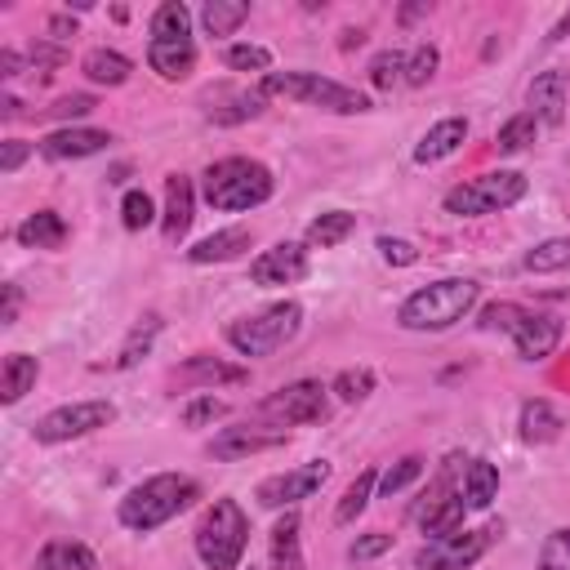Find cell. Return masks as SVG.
<instances>
[{"label":"cell","mask_w":570,"mask_h":570,"mask_svg":"<svg viewBox=\"0 0 570 570\" xmlns=\"http://www.w3.org/2000/svg\"><path fill=\"white\" fill-rule=\"evenodd\" d=\"M196 499H200V481L196 476H187V472H156V476H147V481L125 490L116 517H120L125 530L151 534L165 521H174L178 512H187Z\"/></svg>","instance_id":"obj_1"},{"label":"cell","mask_w":570,"mask_h":570,"mask_svg":"<svg viewBox=\"0 0 570 570\" xmlns=\"http://www.w3.org/2000/svg\"><path fill=\"white\" fill-rule=\"evenodd\" d=\"M476 298H481V285H476L472 276H441V281H432V285H419V289L401 303L396 321H401L405 330L436 334V330L459 325V321L476 307Z\"/></svg>","instance_id":"obj_2"},{"label":"cell","mask_w":570,"mask_h":570,"mask_svg":"<svg viewBox=\"0 0 570 570\" xmlns=\"http://www.w3.org/2000/svg\"><path fill=\"white\" fill-rule=\"evenodd\" d=\"M272 169L254 156H227V160H214L200 178V191L214 209L223 214H240V209H258L263 200H272Z\"/></svg>","instance_id":"obj_3"},{"label":"cell","mask_w":570,"mask_h":570,"mask_svg":"<svg viewBox=\"0 0 570 570\" xmlns=\"http://www.w3.org/2000/svg\"><path fill=\"white\" fill-rule=\"evenodd\" d=\"M196 557L205 561V570H236L249 543V517L240 512L236 499H214L200 521H196Z\"/></svg>","instance_id":"obj_4"},{"label":"cell","mask_w":570,"mask_h":570,"mask_svg":"<svg viewBox=\"0 0 570 570\" xmlns=\"http://www.w3.org/2000/svg\"><path fill=\"white\" fill-rule=\"evenodd\" d=\"M258 89L267 98H294V102H307V107H321V111H334V116H361L370 111V98L352 85H338L321 71H267L258 80Z\"/></svg>","instance_id":"obj_5"},{"label":"cell","mask_w":570,"mask_h":570,"mask_svg":"<svg viewBox=\"0 0 570 570\" xmlns=\"http://www.w3.org/2000/svg\"><path fill=\"white\" fill-rule=\"evenodd\" d=\"M298 330H303V307L294 298H281V303H267V307H258L249 316H236L227 325V343L240 356H272L285 343H294Z\"/></svg>","instance_id":"obj_6"},{"label":"cell","mask_w":570,"mask_h":570,"mask_svg":"<svg viewBox=\"0 0 570 570\" xmlns=\"http://www.w3.org/2000/svg\"><path fill=\"white\" fill-rule=\"evenodd\" d=\"M481 325L503 330L521 361H543L561 343V321L552 312H534V307H521V303H490L481 312Z\"/></svg>","instance_id":"obj_7"},{"label":"cell","mask_w":570,"mask_h":570,"mask_svg":"<svg viewBox=\"0 0 570 570\" xmlns=\"http://www.w3.org/2000/svg\"><path fill=\"white\" fill-rule=\"evenodd\" d=\"M525 174L521 169H490V174H476L459 187L445 191V214L454 218H485V214H499V209H512L521 196H525Z\"/></svg>","instance_id":"obj_8"},{"label":"cell","mask_w":570,"mask_h":570,"mask_svg":"<svg viewBox=\"0 0 570 570\" xmlns=\"http://www.w3.org/2000/svg\"><path fill=\"white\" fill-rule=\"evenodd\" d=\"M454 472H459V454H450V459L441 463V472L428 481V490H423L419 503L410 508V521H414L428 539H441V534L463 530L468 503H463V481H459Z\"/></svg>","instance_id":"obj_9"},{"label":"cell","mask_w":570,"mask_h":570,"mask_svg":"<svg viewBox=\"0 0 570 570\" xmlns=\"http://www.w3.org/2000/svg\"><path fill=\"white\" fill-rule=\"evenodd\" d=\"M116 419V405L111 401H71V405H58L49 414H40L31 423V436L40 445H62V441H76V436H89L98 428H107Z\"/></svg>","instance_id":"obj_10"},{"label":"cell","mask_w":570,"mask_h":570,"mask_svg":"<svg viewBox=\"0 0 570 570\" xmlns=\"http://www.w3.org/2000/svg\"><path fill=\"white\" fill-rule=\"evenodd\" d=\"M263 419L281 423V428H294V423H321L330 414V387L321 379H294L285 387H276L272 396H263L258 405Z\"/></svg>","instance_id":"obj_11"},{"label":"cell","mask_w":570,"mask_h":570,"mask_svg":"<svg viewBox=\"0 0 570 570\" xmlns=\"http://www.w3.org/2000/svg\"><path fill=\"white\" fill-rule=\"evenodd\" d=\"M494 534H499V525H485V530H454V534L428 539V543L414 552V570H468L472 561L485 557V548H490Z\"/></svg>","instance_id":"obj_12"},{"label":"cell","mask_w":570,"mask_h":570,"mask_svg":"<svg viewBox=\"0 0 570 570\" xmlns=\"http://www.w3.org/2000/svg\"><path fill=\"white\" fill-rule=\"evenodd\" d=\"M325 481H330V463H325V459H307V463H298V468H289V472L263 476L258 490H254V499H258L263 508H294V503L312 499Z\"/></svg>","instance_id":"obj_13"},{"label":"cell","mask_w":570,"mask_h":570,"mask_svg":"<svg viewBox=\"0 0 570 570\" xmlns=\"http://www.w3.org/2000/svg\"><path fill=\"white\" fill-rule=\"evenodd\" d=\"M285 436L289 432L281 423H236V428H223L209 441V454L223 459V463H236V459H249V454H263V450L285 445Z\"/></svg>","instance_id":"obj_14"},{"label":"cell","mask_w":570,"mask_h":570,"mask_svg":"<svg viewBox=\"0 0 570 570\" xmlns=\"http://www.w3.org/2000/svg\"><path fill=\"white\" fill-rule=\"evenodd\" d=\"M303 276H307V245H298V240H281L249 263L254 285H294Z\"/></svg>","instance_id":"obj_15"},{"label":"cell","mask_w":570,"mask_h":570,"mask_svg":"<svg viewBox=\"0 0 570 570\" xmlns=\"http://www.w3.org/2000/svg\"><path fill=\"white\" fill-rule=\"evenodd\" d=\"M111 134L107 129H89V125H67V129H53L40 138V156L45 160H85V156H98L107 151Z\"/></svg>","instance_id":"obj_16"},{"label":"cell","mask_w":570,"mask_h":570,"mask_svg":"<svg viewBox=\"0 0 570 570\" xmlns=\"http://www.w3.org/2000/svg\"><path fill=\"white\" fill-rule=\"evenodd\" d=\"M570 107V80L566 71H539L530 80V116L543 125H561Z\"/></svg>","instance_id":"obj_17"},{"label":"cell","mask_w":570,"mask_h":570,"mask_svg":"<svg viewBox=\"0 0 570 570\" xmlns=\"http://www.w3.org/2000/svg\"><path fill=\"white\" fill-rule=\"evenodd\" d=\"M191 205H196V187L187 174H169L165 178V218H160V232L165 240H183L187 227H191Z\"/></svg>","instance_id":"obj_18"},{"label":"cell","mask_w":570,"mask_h":570,"mask_svg":"<svg viewBox=\"0 0 570 570\" xmlns=\"http://www.w3.org/2000/svg\"><path fill=\"white\" fill-rule=\"evenodd\" d=\"M463 138H468V120H463V116H445V120H436V125L419 138V147H414V165H436V160L454 156V151L463 147Z\"/></svg>","instance_id":"obj_19"},{"label":"cell","mask_w":570,"mask_h":570,"mask_svg":"<svg viewBox=\"0 0 570 570\" xmlns=\"http://www.w3.org/2000/svg\"><path fill=\"white\" fill-rule=\"evenodd\" d=\"M147 67L160 80H183L196 67V40H147Z\"/></svg>","instance_id":"obj_20"},{"label":"cell","mask_w":570,"mask_h":570,"mask_svg":"<svg viewBox=\"0 0 570 570\" xmlns=\"http://www.w3.org/2000/svg\"><path fill=\"white\" fill-rule=\"evenodd\" d=\"M209 102H214V107H209V120H214V125H240V120H254V116H263V107H267V94H263L258 85H254V89H236V94L218 89Z\"/></svg>","instance_id":"obj_21"},{"label":"cell","mask_w":570,"mask_h":570,"mask_svg":"<svg viewBox=\"0 0 570 570\" xmlns=\"http://www.w3.org/2000/svg\"><path fill=\"white\" fill-rule=\"evenodd\" d=\"M249 240H254L249 227H223V232H209L205 240H196L187 249V258L191 263H232V258H240L249 249Z\"/></svg>","instance_id":"obj_22"},{"label":"cell","mask_w":570,"mask_h":570,"mask_svg":"<svg viewBox=\"0 0 570 570\" xmlns=\"http://www.w3.org/2000/svg\"><path fill=\"white\" fill-rule=\"evenodd\" d=\"M178 383H191V387H214V383H245L249 370L245 365H232V361H218V356H191L174 370Z\"/></svg>","instance_id":"obj_23"},{"label":"cell","mask_w":570,"mask_h":570,"mask_svg":"<svg viewBox=\"0 0 570 570\" xmlns=\"http://www.w3.org/2000/svg\"><path fill=\"white\" fill-rule=\"evenodd\" d=\"M267 552H272V570H307L303 543H298V512L294 508H285V517L272 525Z\"/></svg>","instance_id":"obj_24"},{"label":"cell","mask_w":570,"mask_h":570,"mask_svg":"<svg viewBox=\"0 0 570 570\" xmlns=\"http://www.w3.org/2000/svg\"><path fill=\"white\" fill-rule=\"evenodd\" d=\"M13 236H18L27 249H62L67 223H62V214H53V209H36V214H27V218L18 223Z\"/></svg>","instance_id":"obj_25"},{"label":"cell","mask_w":570,"mask_h":570,"mask_svg":"<svg viewBox=\"0 0 570 570\" xmlns=\"http://www.w3.org/2000/svg\"><path fill=\"white\" fill-rule=\"evenodd\" d=\"M517 428H521V441H530V445H548V441H557L561 436V414L543 401V396H534V401H525L521 405V414H517Z\"/></svg>","instance_id":"obj_26"},{"label":"cell","mask_w":570,"mask_h":570,"mask_svg":"<svg viewBox=\"0 0 570 570\" xmlns=\"http://www.w3.org/2000/svg\"><path fill=\"white\" fill-rule=\"evenodd\" d=\"M40 379V361L27 356V352H9L4 356V370H0V401L4 405H18Z\"/></svg>","instance_id":"obj_27"},{"label":"cell","mask_w":570,"mask_h":570,"mask_svg":"<svg viewBox=\"0 0 570 570\" xmlns=\"http://www.w3.org/2000/svg\"><path fill=\"white\" fill-rule=\"evenodd\" d=\"M352 232H356V214H352V209H325V214H316V218L307 223L303 240H307L312 249H334V245H343Z\"/></svg>","instance_id":"obj_28"},{"label":"cell","mask_w":570,"mask_h":570,"mask_svg":"<svg viewBox=\"0 0 570 570\" xmlns=\"http://www.w3.org/2000/svg\"><path fill=\"white\" fill-rule=\"evenodd\" d=\"M494 494H499V468L490 459H468V468H463V503L472 512H485L494 503Z\"/></svg>","instance_id":"obj_29"},{"label":"cell","mask_w":570,"mask_h":570,"mask_svg":"<svg viewBox=\"0 0 570 570\" xmlns=\"http://www.w3.org/2000/svg\"><path fill=\"white\" fill-rule=\"evenodd\" d=\"M160 330H165V321H160L156 312H142V316L134 321L129 338L120 343V352H116V361H111V365H116V370H134V365H138V361L151 352V343L160 338Z\"/></svg>","instance_id":"obj_30"},{"label":"cell","mask_w":570,"mask_h":570,"mask_svg":"<svg viewBox=\"0 0 570 570\" xmlns=\"http://www.w3.org/2000/svg\"><path fill=\"white\" fill-rule=\"evenodd\" d=\"M80 71H85L94 85H107V89H116V85H125V80H129L134 62H129L120 49H89V53L80 58Z\"/></svg>","instance_id":"obj_31"},{"label":"cell","mask_w":570,"mask_h":570,"mask_svg":"<svg viewBox=\"0 0 570 570\" xmlns=\"http://www.w3.org/2000/svg\"><path fill=\"white\" fill-rule=\"evenodd\" d=\"M36 570H98V561H94V552H89L85 543H76V539H53V543L40 548Z\"/></svg>","instance_id":"obj_32"},{"label":"cell","mask_w":570,"mask_h":570,"mask_svg":"<svg viewBox=\"0 0 570 570\" xmlns=\"http://www.w3.org/2000/svg\"><path fill=\"white\" fill-rule=\"evenodd\" d=\"M374 490H379V472L374 468H365V472H356L352 476V485L343 490V499H338V508H334V525H352L365 508H370V499H374Z\"/></svg>","instance_id":"obj_33"},{"label":"cell","mask_w":570,"mask_h":570,"mask_svg":"<svg viewBox=\"0 0 570 570\" xmlns=\"http://www.w3.org/2000/svg\"><path fill=\"white\" fill-rule=\"evenodd\" d=\"M525 272H534V276L570 272V236H548L534 249H525Z\"/></svg>","instance_id":"obj_34"},{"label":"cell","mask_w":570,"mask_h":570,"mask_svg":"<svg viewBox=\"0 0 570 570\" xmlns=\"http://www.w3.org/2000/svg\"><path fill=\"white\" fill-rule=\"evenodd\" d=\"M245 18H249L245 0H205V9H200V22L209 36H232Z\"/></svg>","instance_id":"obj_35"},{"label":"cell","mask_w":570,"mask_h":570,"mask_svg":"<svg viewBox=\"0 0 570 570\" xmlns=\"http://www.w3.org/2000/svg\"><path fill=\"white\" fill-rule=\"evenodd\" d=\"M151 40H191V9L178 0H165L151 13Z\"/></svg>","instance_id":"obj_36"},{"label":"cell","mask_w":570,"mask_h":570,"mask_svg":"<svg viewBox=\"0 0 570 570\" xmlns=\"http://www.w3.org/2000/svg\"><path fill=\"white\" fill-rule=\"evenodd\" d=\"M534 134H539V120H534L530 111H517V116H508V120L499 125L494 147H499V151H525V147L534 142Z\"/></svg>","instance_id":"obj_37"},{"label":"cell","mask_w":570,"mask_h":570,"mask_svg":"<svg viewBox=\"0 0 570 570\" xmlns=\"http://www.w3.org/2000/svg\"><path fill=\"white\" fill-rule=\"evenodd\" d=\"M330 392H334L338 401L356 405V401H365V396L374 392V370H370V365H356V370H338V374H334V383H330Z\"/></svg>","instance_id":"obj_38"},{"label":"cell","mask_w":570,"mask_h":570,"mask_svg":"<svg viewBox=\"0 0 570 570\" xmlns=\"http://www.w3.org/2000/svg\"><path fill=\"white\" fill-rule=\"evenodd\" d=\"M223 62H227L232 71H258V76H267V67H272V49H267V45H249V40H240V45H227V49H223Z\"/></svg>","instance_id":"obj_39"},{"label":"cell","mask_w":570,"mask_h":570,"mask_svg":"<svg viewBox=\"0 0 570 570\" xmlns=\"http://www.w3.org/2000/svg\"><path fill=\"white\" fill-rule=\"evenodd\" d=\"M423 468H428V459H423V454H405V459H396V463H392V468L379 476V494H383V499L401 494V490H405L414 476H423Z\"/></svg>","instance_id":"obj_40"},{"label":"cell","mask_w":570,"mask_h":570,"mask_svg":"<svg viewBox=\"0 0 570 570\" xmlns=\"http://www.w3.org/2000/svg\"><path fill=\"white\" fill-rule=\"evenodd\" d=\"M120 223H125L129 232H142V227L156 223V205H151V196H147L142 187H129V191H125V200H120Z\"/></svg>","instance_id":"obj_41"},{"label":"cell","mask_w":570,"mask_h":570,"mask_svg":"<svg viewBox=\"0 0 570 570\" xmlns=\"http://www.w3.org/2000/svg\"><path fill=\"white\" fill-rule=\"evenodd\" d=\"M436 62H441V53H436V45H414L410 53H405V85H428L432 76H436Z\"/></svg>","instance_id":"obj_42"},{"label":"cell","mask_w":570,"mask_h":570,"mask_svg":"<svg viewBox=\"0 0 570 570\" xmlns=\"http://www.w3.org/2000/svg\"><path fill=\"white\" fill-rule=\"evenodd\" d=\"M370 80H374L379 89H392L396 80H405V53H401V49H379V53L370 58Z\"/></svg>","instance_id":"obj_43"},{"label":"cell","mask_w":570,"mask_h":570,"mask_svg":"<svg viewBox=\"0 0 570 570\" xmlns=\"http://www.w3.org/2000/svg\"><path fill=\"white\" fill-rule=\"evenodd\" d=\"M227 414V401H218L214 392H200V396H191L183 410H178V419L187 423V428H205V423H214V419H223Z\"/></svg>","instance_id":"obj_44"},{"label":"cell","mask_w":570,"mask_h":570,"mask_svg":"<svg viewBox=\"0 0 570 570\" xmlns=\"http://www.w3.org/2000/svg\"><path fill=\"white\" fill-rule=\"evenodd\" d=\"M534 570H570V525H557V530L543 539Z\"/></svg>","instance_id":"obj_45"},{"label":"cell","mask_w":570,"mask_h":570,"mask_svg":"<svg viewBox=\"0 0 570 570\" xmlns=\"http://www.w3.org/2000/svg\"><path fill=\"white\" fill-rule=\"evenodd\" d=\"M94 107H98L94 94H67V98H58L53 107H45V116H53V120H76V116H89Z\"/></svg>","instance_id":"obj_46"},{"label":"cell","mask_w":570,"mask_h":570,"mask_svg":"<svg viewBox=\"0 0 570 570\" xmlns=\"http://www.w3.org/2000/svg\"><path fill=\"white\" fill-rule=\"evenodd\" d=\"M374 245H379L383 263H392V267H410V263H419V249H414L410 240H401V236H379Z\"/></svg>","instance_id":"obj_47"},{"label":"cell","mask_w":570,"mask_h":570,"mask_svg":"<svg viewBox=\"0 0 570 570\" xmlns=\"http://www.w3.org/2000/svg\"><path fill=\"white\" fill-rule=\"evenodd\" d=\"M392 548V534L387 530H370V534H361L352 548H347V557L352 561H374V557H383Z\"/></svg>","instance_id":"obj_48"},{"label":"cell","mask_w":570,"mask_h":570,"mask_svg":"<svg viewBox=\"0 0 570 570\" xmlns=\"http://www.w3.org/2000/svg\"><path fill=\"white\" fill-rule=\"evenodd\" d=\"M27 58L36 62V71L49 76V67H62V62H67V49H62V45H49V40H36V45L27 49Z\"/></svg>","instance_id":"obj_49"},{"label":"cell","mask_w":570,"mask_h":570,"mask_svg":"<svg viewBox=\"0 0 570 570\" xmlns=\"http://www.w3.org/2000/svg\"><path fill=\"white\" fill-rule=\"evenodd\" d=\"M31 156V142H22V138H4L0 142V174H18V165Z\"/></svg>","instance_id":"obj_50"},{"label":"cell","mask_w":570,"mask_h":570,"mask_svg":"<svg viewBox=\"0 0 570 570\" xmlns=\"http://www.w3.org/2000/svg\"><path fill=\"white\" fill-rule=\"evenodd\" d=\"M18 307H22V289H18V285H4V312H0V325H13V321H18Z\"/></svg>","instance_id":"obj_51"},{"label":"cell","mask_w":570,"mask_h":570,"mask_svg":"<svg viewBox=\"0 0 570 570\" xmlns=\"http://www.w3.org/2000/svg\"><path fill=\"white\" fill-rule=\"evenodd\" d=\"M49 36H53V40H67V36H76V18H67V13H53V18H49Z\"/></svg>","instance_id":"obj_52"},{"label":"cell","mask_w":570,"mask_h":570,"mask_svg":"<svg viewBox=\"0 0 570 570\" xmlns=\"http://www.w3.org/2000/svg\"><path fill=\"white\" fill-rule=\"evenodd\" d=\"M18 71H22V53H18V49H0V76L13 80Z\"/></svg>","instance_id":"obj_53"},{"label":"cell","mask_w":570,"mask_h":570,"mask_svg":"<svg viewBox=\"0 0 570 570\" xmlns=\"http://www.w3.org/2000/svg\"><path fill=\"white\" fill-rule=\"evenodd\" d=\"M566 31H570V9H566V13L557 18V27L548 31V45H557V40H566Z\"/></svg>","instance_id":"obj_54"},{"label":"cell","mask_w":570,"mask_h":570,"mask_svg":"<svg viewBox=\"0 0 570 570\" xmlns=\"http://www.w3.org/2000/svg\"><path fill=\"white\" fill-rule=\"evenodd\" d=\"M361 40H365V36H361V31H352V27H347V31H343V40H338V45H343V49H356V45H361Z\"/></svg>","instance_id":"obj_55"},{"label":"cell","mask_w":570,"mask_h":570,"mask_svg":"<svg viewBox=\"0 0 570 570\" xmlns=\"http://www.w3.org/2000/svg\"><path fill=\"white\" fill-rule=\"evenodd\" d=\"M249 570H258V566H249Z\"/></svg>","instance_id":"obj_56"}]
</instances>
